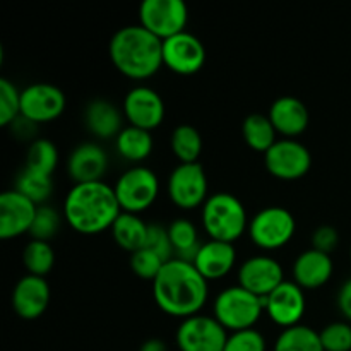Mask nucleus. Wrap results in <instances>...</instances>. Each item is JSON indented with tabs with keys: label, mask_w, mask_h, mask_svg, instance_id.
I'll use <instances>...</instances> for the list:
<instances>
[{
	"label": "nucleus",
	"mask_w": 351,
	"mask_h": 351,
	"mask_svg": "<svg viewBox=\"0 0 351 351\" xmlns=\"http://www.w3.org/2000/svg\"><path fill=\"white\" fill-rule=\"evenodd\" d=\"M38 204L19 191H5L0 195V239L10 240L29 232Z\"/></svg>",
	"instance_id": "nucleus-17"
},
{
	"label": "nucleus",
	"mask_w": 351,
	"mask_h": 351,
	"mask_svg": "<svg viewBox=\"0 0 351 351\" xmlns=\"http://www.w3.org/2000/svg\"><path fill=\"white\" fill-rule=\"evenodd\" d=\"M108 170V154L99 144L82 143L72 149L67 160V173L74 184L101 180Z\"/></svg>",
	"instance_id": "nucleus-19"
},
{
	"label": "nucleus",
	"mask_w": 351,
	"mask_h": 351,
	"mask_svg": "<svg viewBox=\"0 0 351 351\" xmlns=\"http://www.w3.org/2000/svg\"><path fill=\"white\" fill-rule=\"evenodd\" d=\"M237 263V250L233 243L209 239L202 242L194 257V266L208 281L221 280Z\"/></svg>",
	"instance_id": "nucleus-20"
},
{
	"label": "nucleus",
	"mask_w": 351,
	"mask_h": 351,
	"mask_svg": "<svg viewBox=\"0 0 351 351\" xmlns=\"http://www.w3.org/2000/svg\"><path fill=\"white\" fill-rule=\"evenodd\" d=\"M263 304L264 312L269 315L271 321L283 329L300 324L307 308L305 290L293 280H285L263 298Z\"/></svg>",
	"instance_id": "nucleus-13"
},
{
	"label": "nucleus",
	"mask_w": 351,
	"mask_h": 351,
	"mask_svg": "<svg viewBox=\"0 0 351 351\" xmlns=\"http://www.w3.org/2000/svg\"><path fill=\"white\" fill-rule=\"evenodd\" d=\"M297 221L290 209L283 206H266L250 218V240L263 250H278L287 245L295 235Z\"/></svg>",
	"instance_id": "nucleus-6"
},
{
	"label": "nucleus",
	"mask_w": 351,
	"mask_h": 351,
	"mask_svg": "<svg viewBox=\"0 0 351 351\" xmlns=\"http://www.w3.org/2000/svg\"><path fill=\"white\" fill-rule=\"evenodd\" d=\"M285 281V271L280 261L271 256H252L239 267V285L250 293L264 298Z\"/></svg>",
	"instance_id": "nucleus-16"
},
{
	"label": "nucleus",
	"mask_w": 351,
	"mask_h": 351,
	"mask_svg": "<svg viewBox=\"0 0 351 351\" xmlns=\"http://www.w3.org/2000/svg\"><path fill=\"white\" fill-rule=\"evenodd\" d=\"M175 339L180 351H223L228 332L215 315L195 314L182 319Z\"/></svg>",
	"instance_id": "nucleus-10"
},
{
	"label": "nucleus",
	"mask_w": 351,
	"mask_h": 351,
	"mask_svg": "<svg viewBox=\"0 0 351 351\" xmlns=\"http://www.w3.org/2000/svg\"><path fill=\"white\" fill-rule=\"evenodd\" d=\"M67 99L58 86L33 82L21 91V117L33 123H45L64 113Z\"/></svg>",
	"instance_id": "nucleus-12"
},
{
	"label": "nucleus",
	"mask_w": 351,
	"mask_h": 351,
	"mask_svg": "<svg viewBox=\"0 0 351 351\" xmlns=\"http://www.w3.org/2000/svg\"><path fill=\"white\" fill-rule=\"evenodd\" d=\"M202 226L209 239L233 243L249 228L243 202L232 192H215L202 204Z\"/></svg>",
	"instance_id": "nucleus-4"
},
{
	"label": "nucleus",
	"mask_w": 351,
	"mask_h": 351,
	"mask_svg": "<svg viewBox=\"0 0 351 351\" xmlns=\"http://www.w3.org/2000/svg\"><path fill=\"white\" fill-rule=\"evenodd\" d=\"M84 122L89 132L99 139L117 137L122 132V112L119 106L103 98L88 103L84 110Z\"/></svg>",
	"instance_id": "nucleus-23"
},
{
	"label": "nucleus",
	"mask_w": 351,
	"mask_h": 351,
	"mask_svg": "<svg viewBox=\"0 0 351 351\" xmlns=\"http://www.w3.org/2000/svg\"><path fill=\"white\" fill-rule=\"evenodd\" d=\"M171 151L180 163H195L202 151V136L191 123L177 125L171 132Z\"/></svg>",
	"instance_id": "nucleus-29"
},
{
	"label": "nucleus",
	"mask_w": 351,
	"mask_h": 351,
	"mask_svg": "<svg viewBox=\"0 0 351 351\" xmlns=\"http://www.w3.org/2000/svg\"><path fill=\"white\" fill-rule=\"evenodd\" d=\"M16 191L31 199L34 204L41 206L50 199L51 192H53V178L50 175L24 168L16 178Z\"/></svg>",
	"instance_id": "nucleus-30"
},
{
	"label": "nucleus",
	"mask_w": 351,
	"mask_h": 351,
	"mask_svg": "<svg viewBox=\"0 0 351 351\" xmlns=\"http://www.w3.org/2000/svg\"><path fill=\"white\" fill-rule=\"evenodd\" d=\"M113 189L122 211L139 215L156 201L160 194V178L151 168L137 165L123 171L117 178Z\"/></svg>",
	"instance_id": "nucleus-7"
},
{
	"label": "nucleus",
	"mask_w": 351,
	"mask_h": 351,
	"mask_svg": "<svg viewBox=\"0 0 351 351\" xmlns=\"http://www.w3.org/2000/svg\"><path fill=\"white\" fill-rule=\"evenodd\" d=\"M324 351H351V324L343 321L331 322L319 332Z\"/></svg>",
	"instance_id": "nucleus-36"
},
{
	"label": "nucleus",
	"mask_w": 351,
	"mask_h": 351,
	"mask_svg": "<svg viewBox=\"0 0 351 351\" xmlns=\"http://www.w3.org/2000/svg\"><path fill=\"white\" fill-rule=\"evenodd\" d=\"M110 230H112L113 240L117 242V245L120 249L127 250V252L132 254L146 247L149 225L139 215L122 211Z\"/></svg>",
	"instance_id": "nucleus-24"
},
{
	"label": "nucleus",
	"mask_w": 351,
	"mask_h": 351,
	"mask_svg": "<svg viewBox=\"0 0 351 351\" xmlns=\"http://www.w3.org/2000/svg\"><path fill=\"white\" fill-rule=\"evenodd\" d=\"M120 213L115 189L103 180L74 184L64 199V218L82 235H98L112 228Z\"/></svg>",
	"instance_id": "nucleus-2"
},
{
	"label": "nucleus",
	"mask_w": 351,
	"mask_h": 351,
	"mask_svg": "<svg viewBox=\"0 0 351 351\" xmlns=\"http://www.w3.org/2000/svg\"><path fill=\"white\" fill-rule=\"evenodd\" d=\"M339 233L335 226L322 225L314 230L312 233V249H317L321 252L331 254L338 247Z\"/></svg>",
	"instance_id": "nucleus-39"
},
{
	"label": "nucleus",
	"mask_w": 351,
	"mask_h": 351,
	"mask_svg": "<svg viewBox=\"0 0 351 351\" xmlns=\"http://www.w3.org/2000/svg\"><path fill=\"white\" fill-rule=\"evenodd\" d=\"M267 171L280 180H298L312 167V154L300 141L283 137L264 153Z\"/></svg>",
	"instance_id": "nucleus-11"
},
{
	"label": "nucleus",
	"mask_w": 351,
	"mask_h": 351,
	"mask_svg": "<svg viewBox=\"0 0 351 351\" xmlns=\"http://www.w3.org/2000/svg\"><path fill=\"white\" fill-rule=\"evenodd\" d=\"M165 101L156 89L149 86H136L123 98V115L129 125L153 130L165 120Z\"/></svg>",
	"instance_id": "nucleus-15"
},
{
	"label": "nucleus",
	"mask_w": 351,
	"mask_h": 351,
	"mask_svg": "<svg viewBox=\"0 0 351 351\" xmlns=\"http://www.w3.org/2000/svg\"><path fill=\"white\" fill-rule=\"evenodd\" d=\"M189 9L184 0H144L139 5V24L160 40L185 31Z\"/></svg>",
	"instance_id": "nucleus-9"
},
{
	"label": "nucleus",
	"mask_w": 351,
	"mask_h": 351,
	"mask_svg": "<svg viewBox=\"0 0 351 351\" xmlns=\"http://www.w3.org/2000/svg\"><path fill=\"white\" fill-rule=\"evenodd\" d=\"M264 312L263 298L250 293L240 285L219 291L213 304V315L226 331H242L257 324Z\"/></svg>",
	"instance_id": "nucleus-5"
},
{
	"label": "nucleus",
	"mask_w": 351,
	"mask_h": 351,
	"mask_svg": "<svg viewBox=\"0 0 351 351\" xmlns=\"http://www.w3.org/2000/svg\"><path fill=\"white\" fill-rule=\"evenodd\" d=\"M266 338L256 328L242 329L228 335L223 351H266Z\"/></svg>",
	"instance_id": "nucleus-37"
},
{
	"label": "nucleus",
	"mask_w": 351,
	"mask_h": 351,
	"mask_svg": "<svg viewBox=\"0 0 351 351\" xmlns=\"http://www.w3.org/2000/svg\"><path fill=\"white\" fill-rule=\"evenodd\" d=\"M21 117V91L10 79L0 77V123L10 125Z\"/></svg>",
	"instance_id": "nucleus-33"
},
{
	"label": "nucleus",
	"mask_w": 351,
	"mask_h": 351,
	"mask_svg": "<svg viewBox=\"0 0 351 351\" xmlns=\"http://www.w3.org/2000/svg\"><path fill=\"white\" fill-rule=\"evenodd\" d=\"M50 304V285L45 278L26 274L12 290V308L24 321L41 317Z\"/></svg>",
	"instance_id": "nucleus-18"
},
{
	"label": "nucleus",
	"mask_w": 351,
	"mask_h": 351,
	"mask_svg": "<svg viewBox=\"0 0 351 351\" xmlns=\"http://www.w3.org/2000/svg\"><path fill=\"white\" fill-rule=\"evenodd\" d=\"M146 247L156 252L165 263L171 261L175 257V249L171 245L170 235H168V228L158 225V223H151L149 230H147V240Z\"/></svg>",
	"instance_id": "nucleus-38"
},
{
	"label": "nucleus",
	"mask_w": 351,
	"mask_h": 351,
	"mask_svg": "<svg viewBox=\"0 0 351 351\" xmlns=\"http://www.w3.org/2000/svg\"><path fill=\"white\" fill-rule=\"evenodd\" d=\"M267 117L273 122L276 132L290 139L304 134L311 120L307 106L297 96H280L274 99L271 103Z\"/></svg>",
	"instance_id": "nucleus-21"
},
{
	"label": "nucleus",
	"mask_w": 351,
	"mask_h": 351,
	"mask_svg": "<svg viewBox=\"0 0 351 351\" xmlns=\"http://www.w3.org/2000/svg\"><path fill=\"white\" fill-rule=\"evenodd\" d=\"M163 64L180 75L195 74L206 64V47L189 31L163 40Z\"/></svg>",
	"instance_id": "nucleus-14"
},
{
	"label": "nucleus",
	"mask_w": 351,
	"mask_h": 351,
	"mask_svg": "<svg viewBox=\"0 0 351 351\" xmlns=\"http://www.w3.org/2000/svg\"><path fill=\"white\" fill-rule=\"evenodd\" d=\"M139 351H168L167 345H165V341H161L160 338H151V339H146V341L141 345Z\"/></svg>",
	"instance_id": "nucleus-41"
},
{
	"label": "nucleus",
	"mask_w": 351,
	"mask_h": 351,
	"mask_svg": "<svg viewBox=\"0 0 351 351\" xmlns=\"http://www.w3.org/2000/svg\"><path fill=\"white\" fill-rule=\"evenodd\" d=\"M58 228H60V213L48 204L38 206L36 216H34V221L29 230L31 237L34 240L48 242L51 237L57 235Z\"/></svg>",
	"instance_id": "nucleus-34"
},
{
	"label": "nucleus",
	"mask_w": 351,
	"mask_h": 351,
	"mask_svg": "<svg viewBox=\"0 0 351 351\" xmlns=\"http://www.w3.org/2000/svg\"><path fill=\"white\" fill-rule=\"evenodd\" d=\"M336 304H338L339 312H341L348 321H351V278L346 280L345 283L341 285V288H339Z\"/></svg>",
	"instance_id": "nucleus-40"
},
{
	"label": "nucleus",
	"mask_w": 351,
	"mask_h": 351,
	"mask_svg": "<svg viewBox=\"0 0 351 351\" xmlns=\"http://www.w3.org/2000/svg\"><path fill=\"white\" fill-rule=\"evenodd\" d=\"M242 136L247 146L259 153H266L278 141V132L273 122L269 117L263 113H250L245 117L242 123Z\"/></svg>",
	"instance_id": "nucleus-26"
},
{
	"label": "nucleus",
	"mask_w": 351,
	"mask_h": 351,
	"mask_svg": "<svg viewBox=\"0 0 351 351\" xmlns=\"http://www.w3.org/2000/svg\"><path fill=\"white\" fill-rule=\"evenodd\" d=\"M154 141L149 130L139 129V127L127 125L123 127L122 132L115 137V149L123 160L139 161L146 160L153 153Z\"/></svg>",
	"instance_id": "nucleus-25"
},
{
	"label": "nucleus",
	"mask_w": 351,
	"mask_h": 351,
	"mask_svg": "<svg viewBox=\"0 0 351 351\" xmlns=\"http://www.w3.org/2000/svg\"><path fill=\"white\" fill-rule=\"evenodd\" d=\"M335 264L331 254L321 252L317 249H307L295 259L293 263V281L300 285L304 290H317L324 287L332 276Z\"/></svg>",
	"instance_id": "nucleus-22"
},
{
	"label": "nucleus",
	"mask_w": 351,
	"mask_h": 351,
	"mask_svg": "<svg viewBox=\"0 0 351 351\" xmlns=\"http://www.w3.org/2000/svg\"><path fill=\"white\" fill-rule=\"evenodd\" d=\"M23 264L29 274L45 278L55 266L53 247L45 240L31 239L23 250Z\"/></svg>",
	"instance_id": "nucleus-31"
},
{
	"label": "nucleus",
	"mask_w": 351,
	"mask_h": 351,
	"mask_svg": "<svg viewBox=\"0 0 351 351\" xmlns=\"http://www.w3.org/2000/svg\"><path fill=\"white\" fill-rule=\"evenodd\" d=\"M171 245L175 249V257L182 261L194 263V257L201 247L199 232L194 223L187 218H177L168 225Z\"/></svg>",
	"instance_id": "nucleus-27"
},
{
	"label": "nucleus",
	"mask_w": 351,
	"mask_h": 351,
	"mask_svg": "<svg viewBox=\"0 0 351 351\" xmlns=\"http://www.w3.org/2000/svg\"><path fill=\"white\" fill-rule=\"evenodd\" d=\"M108 51L117 71L130 79L151 77L163 65V40L141 24L115 31Z\"/></svg>",
	"instance_id": "nucleus-3"
},
{
	"label": "nucleus",
	"mask_w": 351,
	"mask_h": 351,
	"mask_svg": "<svg viewBox=\"0 0 351 351\" xmlns=\"http://www.w3.org/2000/svg\"><path fill=\"white\" fill-rule=\"evenodd\" d=\"M163 266L165 261L147 247H143V249L130 254V267H132L134 274L139 276L141 280H147L153 283L160 271L163 269Z\"/></svg>",
	"instance_id": "nucleus-35"
},
{
	"label": "nucleus",
	"mask_w": 351,
	"mask_h": 351,
	"mask_svg": "<svg viewBox=\"0 0 351 351\" xmlns=\"http://www.w3.org/2000/svg\"><path fill=\"white\" fill-rule=\"evenodd\" d=\"M58 165V149L50 139L38 137L29 144L26 156V168L45 175H53Z\"/></svg>",
	"instance_id": "nucleus-32"
},
{
	"label": "nucleus",
	"mask_w": 351,
	"mask_h": 351,
	"mask_svg": "<svg viewBox=\"0 0 351 351\" xmlns=\"http://www.w3.org/2000/svg\"><path fill=\"white\" fill-rule=\"evenodd\" d=\"M209 281L189 261L173 257L153 281V297L168 315L187 319L201 312L209 297Z\"/></svg>",
	"instance_id": "nucleus-1"
},
{
	"label": "nucleus",
	"mask_w": 351,
	"mask_h": 351,
	"mask_svg": "<svg viewBox=\"0 0 351 351\" xmlns=\"http://www.w3.org/2000/svg\"><path fill=\"white\" fill-rule=\"evenodd\" d=\"M168 197L177 208L195 209L206 202L208 195V175L199 161L180 163L171 170L167 182Z\"/></svg>",
	"instance_id": "nucleus-8"
},
{
	"label": "nucleus",
	"mask_w": 351,
	"mask_h": 351,
	"mask_svg": "<svg viewBox=\"0 0 351 351\" xmlns=\"http://www.w3.org/2000/svg\"><path fill=\"white\" fill-rule=\"evenodd\" d=\"M350 261H351V249H350Z\"/></svg>",
	"instance_id": "nucleus-42"
},
{
	"label": "nucleus",
	"mask_w": 351,
	"mask_h": 351,
	"mask_svg": "<svg viewBox=\"0 0 351 351\" xmlns=\"http://www.w3.org/2000/svg\"><path fill=\"white\" fill-rule=\"evenodd\" d=\"M273 351H324L321 336L311 326L298 324L287 328L276 338Z\"/></svg>",
	"instance_id": "nucleus-28"
}]
</instances>
